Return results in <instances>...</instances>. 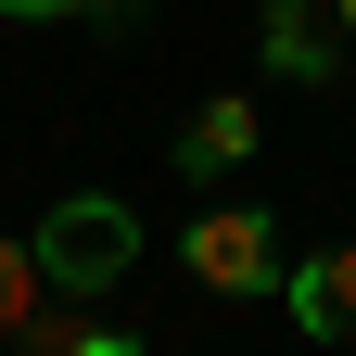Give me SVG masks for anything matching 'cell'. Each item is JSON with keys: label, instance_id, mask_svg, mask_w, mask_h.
I'll return each mask as SVG.
<instances>
[{"label": "cell", "instance_id": "obj_1", "mask_svg": "<svg viewBox=\"0 0 356 356\" xmlns=\"http://www.w3.org/2000/svg\"><path fill=\"white\" fill-rule=\"evenodd\" d=\"M26 254H38V280H51V293H115L127 280V267H140V216H127L115 191H76V204H51V216H38V229H26Z\"/></svg>", "mask_w": 356, "mask_h": 356}, {"label": "cell", "instance_id": "obj_2", "mask_svg": "<svg viewBox=\"0 0 356 356\" xmlns=\"http://www.w3.org/2000/svg\"><path fill=\"white\" fill-rule=\"evenodd\" d=\"M178 267H191V280H216V293H280V280H293L280 216H254V204H216V216H191Z\"/></svg>", "mask_w": 356, "mask_h": 356}, {"label": "cell", "instance_id": "obj_3", "mask_svg": "<svg viewBox=\"0 0 356 356\" xmlns=\"http://www.w3.org/2000/svg\"><path fill=\"white\" fill-rule=\"evenodd\" d=\"M280 293H293V331L305 343H356V242L343 254H293Z\"/></svg>", "mask_w": 356, "mask_h": 356}, {"label": "cell", "instance_id": "obj_4", "mask_svg": "<svg viewBox=\"0 0 356 356\" xmlns=\"http://www.w3.org/2000/svg\"><path fill=\"white\" fill-rule=\"evenodd\" d=\"M343 51V26H331V0H267V64H280L293 89H318Z\"/></svg>", "mask_w": 356, "mask_h": 356}, {"label": "cell", "instance_id": "obj_5", "mask_svg": "<svg viewBox=\"0 0 356 356\" xmlns=\"http://www.w3.org/2000/svg\"><path fill=\"white\" fill-rule=\"evenodd\" d=\"M229 165H254V102H242V89H216V102L178 127V178H229Z\"/></svg>", "mask_w": 356, "mask_h": 356}, {"label": "cell", "instance_id": "obj_6", "mask_svg": "<svg viewBox=\"0 0 356 356\" xmlns=\"http://www.w3.org/2000/svg\"><path fill=\"white\" fill-rule=\"evenodd\" d=\"M38 293H51V280H38V254H26V242H0V343L26 331V305H38Z\"/></svg>", "mask_w": 356, "mask_h": 356}, {"label": "cell", "instance_id": "obj_7", "mask_svg": "<svg viewBox=\"0 0 356 356\" xmlns=\"http://www.w3.org/2000/svg\"><path fill=\"white\" fill-rule=\"evenodd\" d=\"M13 26H51V13H89V0H0Z\"/></svg>", "mask_w": 356, "mask_h": 356}, {"label": "cell", "instance_id": "obj_8", "mask_svg": "<svg viewBox=\"0 0 356 356\" xmlns=\"http://www.w3.org/2000/svg\"><path fill=\"white\" fill-rule=\"evenodd\" d=\"M331 26H343V51H356V0H331Z\"/></svg>", "mask_w": 356, "mask_h": 356}]
</instances>
